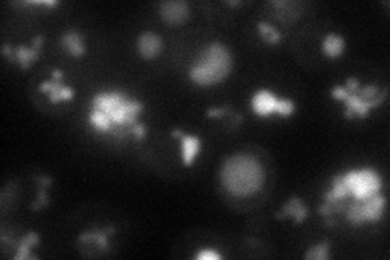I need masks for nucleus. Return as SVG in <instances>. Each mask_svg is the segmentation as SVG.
<instances>
[{"label":"nucleus","mask_w":390,"mask_h":260,"mask_svg":"<svg viewBox=\"0 0 390 260\" xmlns=\"http://www.w3.org/2000/svg\"><path fill=\"white\" fill-rule=\"evenodd\" d=\"M145 113V103L124 89H110L93 94L87 122L93 132L114 140L132 138V130Z\"/></svg>","instance_id":"f257e3e1"},{"label":"nucleus","mask_w":390,"mask_h":260,"mask_svg":"<svg viewBox=\"0 0 390 260\" xmlns=\"http://www.w3.org/2000/svg\"><path fill=\"white\" fill-rule=\"evenodd\" d=\"M384 178L376 168L363 166L353 168L345 173L333 174L330 179V189L322 195V203L317 207V213L322 218H333L338 215V208L343 202H366L374 195L382 194Z\"/></svg>","instance_id":"f03ea898"},{"label":"nucleus","mask_w":390,"mask_h":260,"mask_svg":"<svg viewBox=\"0 0 390 260\" xmlns=\"http://www.w3.org/2000/svg\"><path fill=\"white\" fill-rule=\"evenodd\" d=\"M220 182L225 191L234 197H249L264 186L265 169L253 154H230L221 163Z\"/></svg>","instance_id":"7ed1b4c3"},{"label":"nucleus","mask_w":390,"mask_h":260,"mask_svg":"<svg viewBox=\"0 0 390 260\" xmlns=\"http://www.w3.org/2000/svg\"><path fill=\"white\" fill-rule=\"evenodd\" d=\"M389 88H379L376 83L361 85L358 77H348L343 85H335L330 89V96L343 101V117L348 121L369 117L374 108H381L387 99Z\"/></svg>","instance_id":"20e7f679"},{"label":"nucleus","mask_w":390,"mask_h":260,"mask_svg":"<svg viewBox=\"0 0 390 260\" xmlns=\"http://www.w3.org/2000/svg\"><path fill=\"white\" fill-rule=\"evenodd\" d=\"M233 72V52L221 41H211L190 64L187 75L197 87L209 88L223 83Z\"/></svg>","instance_id":"39448f33"},{"label":"nucleus","mask_w":390,"mask_h":260,"mask_svg":"<svg viewBox=\"0 0 390 260\" xmlns=\"http://www.w3.org/2000/svg\"><path fill=\"white\" fill-rule=\"evenodd\" d=\"M386 195L377 194L366 202H354V200L343 202L338 208V217L342 215L347 218L353 228H361L364 224H376L381 222L386 213Z\"/></svg>","instance_id":"423d86ee"},{"label":"nucleus","mask_w":390,"mask_h":260,"mask_svg":"<svg viewBox=\"0 0 390 260\" xmlns=\"http://www.w3.org/2000/svg\"><path fill=\"white\" fill-rule=\"evenodd\" d=\"M250 109L260 119L273 114L288 119L296 113V103L291 98H280L270 88H257L250 98Z\"/></svg>","instance_id":"0eeeda50"},{"label":"nucleus","mask_w":390,"mask_h":260,"mask_svg":"<svg viewBox=\"0 0 390 260\" xmlns=\"http://www.w3.org/2000/svg\"><path fill=\"white\" fill-rule=\"evenodd\" d=\"M161 22L170 27H179L190 18V3L186 0H165L156 5Z\"/></svg>","instance_id":"6e6552de"},{"label":"nucleus","mask_w":390,"mask_h":260,"mask_svg":"<svg viewBox=\"0 0 390 260\" xmlns=\"http://www.w3.org/2000/svg\"><path fill=\"white\" fill-rule=\"evenodd\" d=\"M44 43H46V38L44 34H36L33 38V43L27 46V44H18L15 46V64L18 65L22 70H29L34 65V62L41 57Z\"/></svg>","instance_id":"1a4fd4ad"},{"label":"nucleus","mask_w":390,"mask_h":260,"mask_svg":"<svg viewBox=\"0 0 390 260\" xmlns=\"http://www.w3.org/2000/svg\"><path fill=\"white\" fill-rule=\"evenodd\" d=\"M163 38L160 34L155 31H142L137 36L135 41V49L138 57L143 59V61H153L163 52Z\"/></svg>","instance_id":"9d476101"},{"label":"nucleus","mask_w":390,"mask_h":260,"mask_svg":"<svg viewBox=\"0 0 390 260\" xmlns=\"http://www.w3.org/2000/svg\"><path fill=\"white\" fill-rule=\"evenodd\" d=\"M309 217V207L299 195H291L286 202L281 205L278 212L275 213L276 219L293 218L294 224H303Z\"/></svg>","instance_id":"9b49d317"},{"label":"nucleus","mask_w":390,"mask_h":260,"mask_svg":"<svg viewBox=\"0 0 390 260\" xmlns=\"http://www.w3.org/2000/svg\"><path fill=\"white\" fill-rule=\"evenodd\" d=\"M39 92L47 94L49 101L52 104L62 101H72L75 98V89L70 85H63L62 78H47L39 85Z\"/></svg>","instance_id":"f8f14e48"},{"label":"nucleus","mask_w":390,"mask_h":260,"mask_svg":"<svg viewBox=\"0 0 390 260\" xmlns=\"http://www.w3.org/2000/svg\"><path fill=\"white\" fill-rule=\"evenodd\" d=\"M59 44H61L62 51H66L67 56L73 59H83L87 56L85 34H83L80 29H67V31L62 33L61 38H59Z\"/></svg>","instance_id":"ddd939ff"},{"label":"nucleus","mask_w":390,"mask_h":260,"mask_svg":"<svg viewBox=\"0 0 390 260\" xmlns=\"http://www.w3.org/2000/svg\"><path fill=\"white\" fill-rule=\"evenodd\" d=\"M116 233V228L112 224H107L105 228H90L87 231L78 234V243L80 244H91L95 243L103 252L111 251L110 238Z\"/></svg>","instance_id":"4468645a"},{"label":"nucleus","mask_w":390,"mask_h":260,"mask_svg":"<svg viewBox=\"0 0 390 260\" xmlns=\"http://www.w3.org/2000/svg\"><path fill=\"white\" fill-rule=\"evenodd\" d=\"M179 147H181V161L186 168L194 166L197 158L202 152V138L199 135L182 133L179 137Z\"/></svg>","instance_id":"2eb2a0df"},{"label":"nucleus","mask_w":390,"mask_h":260,"mask_svg":"<svg viewBox=\"0 0 390 260\" xmlns=\"http://www.w3.org/2000/svg\"><path fill=\"white\" fill-rule=\"evenodd\" d=\"M12 244L15 247V260H38V257L31 252L34 247L41 244V236H39L36 231H27L22 238L17 239V241L12 239Z\"/></svg>","instance_id":"dca6fc26"},{"label":"nucleus","mask_w":390,"mask_h":260,"mask_svg":"<svg viewBox=\"0 0 390 260\" xmlns=\"http://www.w3.org/2000/svg\"><path fill=\"white\" fill-rule=\"evenodd\" d=\"M345 48H347V41L340 33H327L320 41V51L327 59H340L345 54Z\"/></svg>","instance_id":"f3484780"},{"label":"nucleus","mask_w":390,"mask_h":260,"mask_svg":"<svg viewBox=\"0 0 390 260\" xmlns=\"http://www.w3.org/2000/svg\"><path fill=\"white\" fill-rule=\"evenodd\" d=\"M34 181H36V197H34L33 203L29 205L31 212H39V210L49 207L51 200H49V187L54 186V178L49 176V174H39V176H34Z\"/></svg>","instance_id":"a211bd4d"},{"label":"nucleus","mask_w":390,"mask_h":260,"mask_svg":"<svg viewBox=\"0 0 390 260\" xmlns=\"http://www.w3.org/2000/svg\"><path fill=\"white\" fill-rule=\"evenodd\" d=\"M255 29H257L260 39L267 46H278L283 41V34H281L280 29L273 27L270 22H267V20H260Z\"/></svg>","instance_id":"6ab92c4d"},{"label":"nucleus","mask_w":390,"mask_h":260,"mask_svg":"<svg viewBox=\"0 0 390 260\" xmlns=\"http://www.w3.org/2000/svg\"><path fill=\"white\" fill-rule=\"evenodd\" d=\"M330 251H332V244L329 239H322V241L314 244V246L308 247V251L304 252V259L308 260H329Z\"/></svg>","instance_id":"aec40b11"},{"label":"nucleus","mask_w":390,"mask_h":260,"mask_svg":"<svg viewBox=\"0 0 390 260\" xmlns=\"http://www.w3.org/2000/svg\"><path fill=\"white\" fill-rule=\"evenodd\" d=\"M205 114L209 119H221V117H230L231 114H233V111H231L230 106H223V108H211Z\"/></svg>","instance_id":"412c9836"},{"label":"nucleus","mask_w":390,"mask_h":260,"mask_svg":"<svg viewBox=\"0 0 390 260\" xmlns=\"http://www.w3.org/2000/svg\"><path fill=\"white\" fill-rule=\"evenodd\" d=\"M197 260H223V254L213 251V249H202L194 256Z\"/></svg>","instance_id":"4be33fe9"},{"label":"nucleus","mask_w":390,"mask_h":260,"mask_svg":"<svg viewBox=\"0 0 390 260\" xmlns=\"http://www.w3.org/2000/svg\"><path fill=\"white\" fill-rule=\"evenodd\" d=\"M13 49H15V46H12V44H8V43H5L3 46H2V56L7 59L10 64H15V52H13Z\"/></svg>","instance_id":"5701e85b"},{"label":"nucleus","mask_w":390,"mask_h":260,"mask_svg":"<svg viewBox=\"0 0 390 260\" xmlns=\"http://www.w3.org/2000/svg\"><path fill=\"white\" fill-rule=\"evenodd\" d=\"M270 5L271 7H288L290 2H285V0H271Z\"/></svg>","instance_id":"b1692460"},{"label":"nucleus","mask_w":390,"mask_h":260,"mask_svg":"<svg viewBox=\"0 0 390 260\" xmlns=\"http://www.w3.org/2000/svg\"><path fill=\"white\" fill-rule=\"evenodd\" d=\"M226 5H228V7H233V8H236V7H243L244 5V2L243 0H228V2H226Z\"/></svg>","instance_id":"393cba45"},{"label":"nucleus","mask_w":390,"mask_h":260,"mask_svg":"<svg viewBox=\"0 0 390 260\" xmlns=\"http://www.w3.org/2000/svg\"><path fill=\"white\" fill-rule=\"evenodd\" d=\"M51 77H52V78H63V70H61V68H52Z\"/></svg>","instance_id":"a878e982"},{"label":"nucleus","mask_w":390,"mask_h":260,"mask_svg":"<svg viewBox=\"0 0 390 260\" xmlns=\"http://www.w3.org/2000/svg\"><path fill=\"white\" fill-rule=\"evenodd\" d=\"M182 133H184V132H182L181 129H172V130H171V137H172V138H179Z\"/></svg>","instance_id":"bb28decb"}]
</instances>
